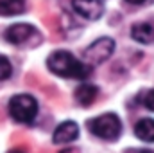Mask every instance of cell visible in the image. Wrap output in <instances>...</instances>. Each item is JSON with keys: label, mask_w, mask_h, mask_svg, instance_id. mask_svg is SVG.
<instances>
[{"label": "cell", "mask_w": 154, "mask_h": 153, "mask_svg": "<svg viewBox=\"0 0 154 153\" xmlns=\"http://www.w3.org/2000/svg\"><path fill=\"white\" fill-rule=\"evenodd\" d=\"M143 105H145V108H149V110H152L154 112V88L145 94V97H143Z\"/></svg>", "instance_id": "13"}, {"label": "cell", "mask_w": 154, "mask_h": 153, "mask_svg": "<svg viewBox=\"0 0 154 153\" xmlns=\"http://www.w3.org/2000/svg\"><path fill=\"white\" fill-rule=\"evenodd\" d=\"M9 114L16 122L31 124L38 115V101L29 94L13 96L9 101Z\"/></svg>", "instance_id": "2"}, {"label": "cell", "mask_w": 154, "mask_h": 153, "mask_svg": "<svg viewBox=\"0 0 154 153\" xmlns=\"http://www.w3.org/2000/svg\"><path fill=\"white\" fill-rule=\"evenodd\" d=\"M97 94H99V88L95 85H81L75 90V99L79 105L88 106V105H91L95 101Z\"/></svg>", "instance_id": "10"}, {"label": "cell", "mask_w": 154, "mask_h": 153, "mask_svg": "<svg viewBox=\"0 0 154 153\" xmlns=\"http://www.w3.org/2000/svg\"><path fill=\"white\" fill-rule=\"evenodd\" d=\"M34 34H36V29L31 24H14L5 31V40L9 43L20 45V43H25L29 38H32Z\"/></svg>", "instance_id": "6"}, {"label": "cell", "mask_w": 154, "mask_h": 153, "mask_svg": "<svg viewBox=\"0 0 154 153\" xmlns=\"http://www.w3.org/2000/svg\"><path fill=\"white\" fill-rule=\"evenodd\" d=\"M134 133L140 141L154 142V119H140L134 126Z\"/></svg>", "instance_id": "9"}, {"label": "cell", "mask_w": 154, "mask_h": 153, "mask_svg": "<svg viewBox=\"0 0 154 153\" xmlns=\"http://www.w3.org/2000/svg\"><path fill=\"white\" fill-rule=\"evenodd\" d=\"M115 50V41L111 38H99L95 40L86 50H84V60L88 61V65H99L102 61H106Z\"/></svg>", "instance_id": "4"}, {"label": "cell", "mask_w": 154, "mask_h": 153, "mask_svg": "<svg viewBox=\"0 0 154 153\" xmlns=\"http://www.w3.org/2000/svg\"><path fill=\"white\" fill-rule=\"evenodd\" d=\"M88 128L93 135H97L104 141H116L122 132V122L115 114H104L91 119L88 122Z\"/></svg>", "instance_id": "3"}, {"label": "cell", "mask_w": 154, "mask_h": 153, "mask_svg": "<svg viewBox=\"0 0 154 153\" xmlns=\"http://www.w3.org/2000/svg\"><path fill=\"white\" fill-rule=\"evenodd\" d=\"M72 7L77 15L86 20H97L104 13V5L100 0H72Z\"/></svg>", "instance_id": "5"}, {"label": "cell", "mask_w": 154, "mask_h": 153, "mask_svg": "<svg viewBox=\"0 0 154 153\" xmlns=\"http://www.w3.org/2000/svg\"><path fill=\"white\" fill-rule=\"evenodd\" d=\"M13 72V67H11V61L5 58V56H0V81L7 79Z\"/></svg>", "instance_id": "12"}, {"label": "cell", "mask_w": 154, "mask_h": 153, "mask_svg": "<svg viewBox=\"0 0 154 153\" xmlns=\"http://www.w3.org/2000/svg\"><path fill=\"white\" fill-rule=\"evenodd\" d=\"M131 36L133 40H136L138 43H154V25L149 22H140V24H134L131 27Z\"/></svg>", "instance_id": "8"}, {"label": "cell", "mask_w": 154, "mask_h": 153, "mask_svg": "<svg viewBox=\"0 0 154 153\" xmlns=\"http://www.w3.org/2000/svg\"><path fill=\"white\" fill-rule=\"evenodd\" d=\"M131 153H154L152 150H136V151H131Z\"/></svg>", "instance_id": "14"}, {"label": "cell", "mask_w": 154, "mask_h": 153, "mask_svg": "<svg viewBox=\"0 0 154 153\" xmlns=\"http://www.w3.org/2000/svg\"><path fill=\"white\" fill-rule=\"evenodd\" d=\"M127 2H131V4H142V2H145V0H127Z\"/></svg>", "instance_id": "16"}, {"label": "cell", "mask_w": 154, "mask_h": 153, "mask_svg": "<svg viewBox=\"0 0 154 153\" xmlns=\"http://www.w3.org/2000/svg\"><path fill=\"white\" fill-rule=\"evenodd\" d=\"M77 137H79V126L74 121H65L61 122L56 132H54V142L56 144H68V142H74Z\"/></svg>", "instance_id": "7"}, {"label": "cell", "mask_w": 154, "mask_h": 153, "mask_svg": "<svg viewBox=\"0 0 154 153\" xmlns=\"http://www.w3.org/2000/svg\"><path fill=\"white\" fill-rule=\"evenodd\" d=\"M25 11V0H0V15L13 16Z\"/></svg>", "instance_id": "11"}, {"label": "cell", "mask_w": 154, "mask_h": 153, "mask_svg": "<svg viewBox=\"0 0 154 153\" xmlns=\"http://www.w3.org/2000/svg\"><path fill=\"white\" fill-rule=\"evenodd\" d=\"M50 72H54L56 76L61 77H72V79H84L90 76L91 67L79 61L74 54H70L68 50H56L48 56L47 61Z\"/></svg>", "instance_id": "1"}, {"label": "cell", "mask_w": 154, "mask_h": 153, "mask_svg": "<svg viewBox=\"0 0 154 153\" xmlns=\"http://www.w3.org/2000/svg\"><path fill=\"white\" fill-rule=\"evenodd\" d=\"M9 153H23V151H20V150H11Z\"/></svg>", "instance_id": "17"}, {"label": "cell", "mask_w": 154, "mask_h": 153, "mask_svg": "<svg viewBox=\"0 0 154 153\" xmlns=\"http://www.w3.org/2000/svg\"><path fill=\"white\" fill-rule=\"evenodd\" d=\"M61 153H77L75 150H72V148H66V150H63Z\"/></svg>", "instance_id": "15"}]
</instances>
